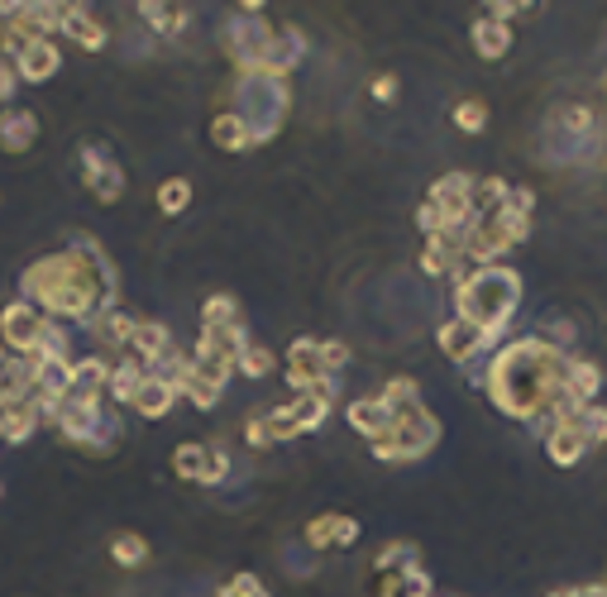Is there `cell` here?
Returning a JSON list of instances; mask_svg holds the SVG:
<instances>
[{"instance_id":"4","label":"cell","mask_w":607,"mask_h":597,"mask_svg":"<svg viewBox=\"0 0 607 597\" xmlns=\"http://www.w3.org/2000/svg\"><path fill=\"white\" fill-rule=\"evenodd\" d=\"M497 335H488L483 325L465 321V315H455V321L440 325V349L455 358V364H479V358H493L488 354V344H493Z\"/></svg>"},{"instance_id":"22","label":"cell","mask_w":607,"mask_h":597,"mask_svg":"<svg viewBox=\"0 0 607 597\" xmlns=\"http://www.w3.org/2000/svg\"><path fill=\"white\" fill-rule=\"evenodd\" d=\"M374 96H378V101H392V96H398V77H392V72H382L378 82H374Z\"/></svg>"},{"instance_id":"19","label":"cell","mask_w":607,"mask_h":597,"mask_svg":"<svg viewBox=\"0 0 607 597\" xmlns=\"http://www.w3.org/2000/svg\"><path fill=\"white\" fill-rule=\"evenodd\" d=\"M111 554H115L121 564H139L144 554H149V546H144L139 536H115V540H111Z\"/></svg>"},{"instance_id":"8","label":"cell","mask_w":607,"mask_h":597,"mask_svg":"<svg viewBox=\"0 0 607 597\" xmlns=\"http://www.w3.org/2000/svg\"><path fill=\"white\" fill-rule=\"evenodd\" d=\"M359 536V521L354 516H340V512H325L316 516V521L301 530V540H307V550H330V546H350V540Z\"/></svg>"},{"instance_id":"2","label":"cell","mask_w":607,"mask_h":597,"mask_svg":"<svg viewBox=\"0 0 607 597\" xmlns=\"http://www.w3.org/2000/svg\"><path fill=\"white\" fill-rule=\"evenodd\" d=\"M230 111L244 119L254 139L278 135V125L287 115V82H283V77H273V72H240L234 96H230Z\"/></svg>"},{"instance_id":"16","label":"cell","mask_w":607,"mask_h":597,"mask_svg":"<svg viewBox=\"0 0 607 597\" xmlns=\"http://www.w3.org/2000/svg\"><path fill=\"white\" fill-rule=\"evenodd\" d=\"M62 30H68L82 48H101V38H105V30L87 15V10H72V15H62Z\"/></svg>"},{"instance_id":"21","label":"cell","mask_w":607,"mask_h":597,"mask_svg":"<svg viewBox=\"0 0 607 597\" xmlns=\"http://www.w3.org/2000/svg\"><path fill=\"white\" fill-rule=\"evenodd\" d=\"M226 597H268V593H263V583H259V578L240 574V578H234L230 588H226Z\"/></svg>"},{"instance_id":"5","label":"cell","mask_w":607,"mask_h":597,"mask_svg":"<svg viewBox=\"0 0 607 597\" xmlns=\"http://www.w3.org/2000/svg\"><path fill=\"white\" fill-rule=\"evenodd\" d=\"M593 449V435H588V426H584V411L579 416H570V421H560L556 430L546 435V455L560 463V469H570V463H579Z\"/></svg>"},{"instance_id":"14","label":"cell","mask_w":607,"mask_h":597,"mask_svg":"<svg viewBox=\"0 0 607 597\" xmlns=\"http://www.w3.org/2000/svg\"><path fill=\"white\" fill-rule=\"evenodd\" d=\"M210 139L220 143V149H249L254 143V135H249V125L234 111H226V115H216V125H210Z\"/></svg>"},{"instance_id":"18","label":"cell","mask_w":607,"mask_h":597,"mask_svg":"<svg viewBox=\"0 0 607 597\" xmlns=\"http://www.w3.org/2000/svg\"><path fill=\"white\" fill-rule=\"evenodd\" d=\"M187 202H192V187H187V182H182V177L163 182V192H158V206H163L168 216H177V210L187 206Z\"/></svg>"},{"instance_id":"3","label":"cell","mask_w":607,"mask_h":597,"mask_svg":"<svg viewBox=\"0 0 607 597\" xmlns=\"http://www.w3.org/2000/svg\"><path fill=\"white\" fill-rule=\"evenodd\" d=\"M435 416L426 406H412V411H402L398 416V426H392V435H382V440L374 445V455L382 463H406V459H421L426 449L435 445Z\"/></svg>"},{"instance_id":"11","label":"cell","mask_w":607,"mask_h":597,"mask_svg":"<svg viewBox=\"0 0 607 597\" xmlns=\"http://www.w3.org/2000/svg\"><path fill=\"white\" fill-rule=\"evenodd\" d=\"M603 392V368L593 358H570V397L579 406H598Z\"/></svg>"},{"instance_id":"13","label":"cell","mask_w":607,"mask_h":597,"mask_svg":"<svg viewBox=\"0 0 607 597\" xmlns=\"http://www.w3.org/2000/svg\"><path fill=\"white\" fill-rule=\"evenodd\" d=\"M38 135V119L30 111H5L0 115V149H10V153H20V149H30Z\"/></svg>"},{"instance_id":"12","label":"cell","mask_w":607,"mask_h":597,"mask_svg":"<svg viewBox=\"0 0 607 597\" xmlns=\"http://www.w3.org/2000/svg\"><path fill=\"white\" fill-rule=\"evenodd\" d=\"M473 48H479L483 58H507V48H512V24L483 15L479 24H473Z\"/></svg>"},{"instance_id":"1","label":"cell","mask_w":607,"mask_h":597,"mask_svg":"<svg viewBox=\"0 0 607 597\" xmlns=\"http://www.w3.org/2000/svg\"><path fill=\"white\" fill-rule=\"evenodd\" d=\"M522 307V277L503 268V263H483L469 268L455 287V315L483 325L488 335H503V325L512 321V311Z\"/></svg>"},{"instance_id":"6","label":"cell","mask_w":607,"mask_h":597,"mask_svg":"<svg viewBox=\"0 0 607 597\" xmlns=\"http://www.w3.org/2000/svg\"><path fill=\"white\" fill-rule=\"evenodd\" d=\"M350 426L359 430V435H368V440H382V435H392V426H398V411H392L388 402H382V392H374V397H359V402H350Z\"/></svg>"},{"instance_id":"15","label":"cell","mask_w":607,"mask_h":597,"mask_svg":"<svg viewBox=\"0 0 607 597\" xmlns=\"http://www.w3.org/2000/svg\"><path fill=\"white\" fill-rule=\"evenodd\" d=\"M173 397H177V388H168V382H158V378L149 374V382H144L139 397H135V406L144 411V416H163V411L173 406Z\"/></svg>"},{"instance_id":"7","label":"cell","mask_w":607,"mask_h":597,"mask_svg":"<svg viewBox=\"0 0 607 597\" xmlns=\"http://www.w3.org/2000/svg\"><path fill=\"white\" fill-rule=\"evenodd\" d=\"M173 463H177L182 478H202V483H220L230 469L226 449H216V445H182L173 455Z\"/></svg>"},{"instance_id":"17","label":"cell","mask_w":607,"mask_h":597,"mask_svg":"<svg viewBox=\"0 0 607 597\" xmlns=\"http://www.w3.org/2000/svg\"><path fill=\"white\" fill-rule=\"evenodd\" d=\"M455 125L465 129V135H479V129L488 125V105L479 96H465V101H455Z\"/></svg>"},{"instance_id":"20","label":"cell","mask_w":607,"mask_h":597,"mask_svg":"<svg viewBox=\"0 0 607 597\" xmlns=\"http://www.w3.org/2000/svg\"><path fill=\"white\" fill-rule=\"evenodd\" d=\"M240 368H244L249 378H263V374H273V354L259 349V344H249V349L240 354Z\"/></svg>"},{"instance_id":"23","label":"cell","mask_w":607,"mask_h":597,"mask_svg":"<svg viewBox=\"0 0 607 597\" xmlns=\"http://www.w3.org/2000/svg\"><path fill=\"white\" fill-rule=\"evenodd\" d=\"M550 597H607V583H593V588H560Z\"/></svg>"},{"instance_id":"10","label":"cell","mask_w":607,"mask_h":597,"mask_svg":"<svg viewBox=\"0 0 607 597\" xmlns=\"http://www.w3.org/2000/svg\"><path fill=\"white\" fill-rule=\"evenodd\" d=\"M15 72L24 77V82H48V77L58 72V48H53L48 38H38V44H30L15 58Z\"/></svg>"},{"instance_id":"9","label":"cell","mask_w":607,"mask_h":597,"mask_svg":"<svg viewBox=\"0 0 607 597\" xmlns=\"http://www.w3.org/2000/svg\"><path fill=\"white\" fill-rule=\"evenodd\" d=\"M87 187L101 196V202H115V196L125 192V177H121V163L115 158H105V149L91 143L87 149Z\"/></svg>"}]
</instances>
